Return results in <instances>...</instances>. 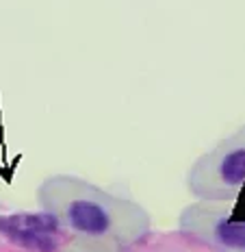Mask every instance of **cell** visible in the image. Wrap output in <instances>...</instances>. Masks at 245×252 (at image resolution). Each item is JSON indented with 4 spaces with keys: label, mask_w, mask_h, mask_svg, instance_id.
<instances>
[{
    "label": "cell",
    "mask_w": 245,
    "mask_h": 252,
    "mask_svg": "<svg viewBox=\"0 0 245 252\" xmlns=\"http://www.w3.org/2000/svg\"><path fill=\"white\" fill-rule=\"evenodd\" d=\"M61 252H122L117 246L107 244V241L87 239V237H70Z\"/></svg>",
    "instance_id": "cell-4"
},
{
    "label": "cell",
    "mask_w": 245,
    "mask_h": 252,
    "mask_svg": "<svg viewBox=\"0 0 245 252\" xmlns=\"http://www.w3.org/2000/svg\"><path fill=\"white\" fill-rule=\"evenodd\" d=\"M178 233L208 252H245V213L234 202L197 200L180 211Z\"/></svg>",
    "instance_id": "cell-3"
},
{
    "label": "cell",
    "mask_w": 245,
    "mask_h": 252,
    "mask_svg": "<svg viewBox=\"0 0 245 252\" xmlns=\"http://www.w3.org/2000/svg\"><path fill=\"white\" fill-rule=\"evenodd\" d=\"M195 200L237 202L245 193V124L191 163L185 178Z\"/></svg>",
    "instance_id": "cell-2"
},
{
    "label": "cell",
    "mask_w": 245,
    "mask_h": 252,
    "mask_svg": "<svg viewBox=\"0 0 245 252\" xmlns=\"http://www.w3.org/2000/svg\"><path fill=\"white\" fill-rule=\"evenodd\" d=\"M39 209L72 237L107 241L119 250L141 244L152 218L141 202L117 196L74 174H52L35 191Z\"/></svg>",
    "instance_id": "cell-1"
}]
</instances>
